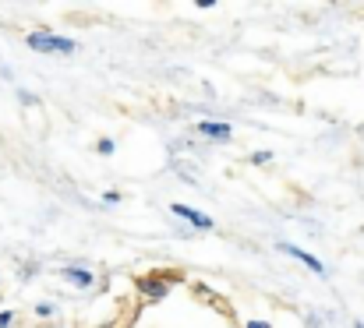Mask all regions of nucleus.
<instances>
[{"instance_id": "nucleus-1", "label": "nucleus", "mask_w": 364, "mask_h": 328, "mask_svg": "<svg viewBox=\"0 0 364 328\" xmlns=\"http://www.w3.org/2000/svg\"><path fill=\"white\" fill-rule=\"evenodd\" d=\"M36 53H60V57H71V53H78V46H75V39H68V35H57V32H28V39H25Z\"/></svg>"}, {"instance_id": "nucleus-2", "label": "nucleus", "mask_w": 364, "mask_h": 328, "mask_svg": "<svg viewBox=\"0 0 364 328\" xmlns=\"http://www.w3.org/2000/svg\"><path fill=\"white\" fill-rule=\"evenodd\" d=\"M170 283H173V272H149V275H134V290H138L149 304H159V300L170 293Z\"/></svg>"}, {"instance_id": "nucleus-3", "label": "nucleus", "mask_w": 364, "mask_h": 328, "mask_svg": "<svg viewBox=\"0 0 364 328\" xmlns=\"http://www.w3.org/2000/svg\"><path fill=\"white\" fill-rule=\"evenodd\" d=\"M170 212L177 219H184L188 226H195V229H213L216 222H213V216H205V212H198V209H191V205H184V202H177V205H170Z\"/></svg>"}, {"instance_id": "nucleus-4", "label": "nucleus", "mask_w": 364, "mask_h": 328, "mask_svg": "<svg viewBox=\"0 0 364 328\" xmlns=\"http://www.w3.org/2000/svg\"><path fill=\"white\" fill-rule=\"evenodd\" d=\"M279 251L287 254V258H294V261H301V265H308L315 275H322L326 272V265H322V258H315L311 251H301L297 244H279Z\"/></svg>"}, {"instance_id": "nucleus-5", "label": "nucleus", "mask_w": 364, "mask_h": 328, "mask_svg": "<svg viewBox=\"0 0 364 328\" xmlns=\"http://www.w3.org/2000/svg\"><path fill=\"white\" fill-rule=\"evenodd\" d=\"M60 275H64V283L75 286V290H92V286H96V275H92L89 268H82V265H71V268H64Z\"/></svg>"}, {"instance_id": "nucleus-6", "label": "nucleus", "mask_w": 364, "mask_h": 328, "mask_svg": "<svg viewBox=\"0 0 364 328\" xmlns=\"http://www.w3.org/2000/svg\"><path fill=\"white\" fill-rule=\"evenodd\" d=\"M198 131H202L205 138H216V141H230V134H234V127L223 124V120H202Z\"/></svg>"}, {"instance_id": "nucleus-7", "label": "nucleus", "mask_w": 364, "mask_h": 328, "mask_svg": "<svg viewBox=\"0 0 364 328\" xmlns=\"http://www.w3.org/2000/svg\"><path fill=\"white\" fill-rule=\"evenodd\" d=\"M114 148H117L114 138H100V141H96V152H100V155H114Z\"/></svg>"}, {"instance_id": "nucleus-8", "label": "nucleus", "mask_w": 364, "mask_h": 328, "mask_svg": "<svg viewBox=\"0 0 364 328\" xmlns=\"http://www.w3.org/2000/svg\"><path fill=\"white\" fill-rule=\"evenodd\" d=\"M251 163H255V166H265V163H272V152H265V148H258V152L251 155Z\"/></svg>"}, {"instance_id": "nucleus-9", "label": "nucleus", "mask_w": 364, "mask_h": 328, "mask_svg": "<svg viewBox=\"0 0 364 328\" xmlns=\"http://www.w3.org/2000/svg\"><path fill=\"white\" fill-rule=\"evenodd\" d=\"M36 315H39V318H53V304H50V300L36 304Z\"/></svg>"}, {"instance_id": "nucleus-10", "label": "nucleus", "mask_w": 364, "mask_h": 328, "mask_svg": "<svg viewBox=\"0 0 364 328\" xmlns=\"http://www.w3.org/2000/svg\"><path fill=\"white\" fill-rule=\"evenodd\" d=\"M14 325V311H0V328H11Z\"/></svg>"}, {"instance_id": "nucleus-11", "label": "nucleus", "mask_w": 364, "mask_h": 328, "mask_svg": "<svg viewBox=\"0 0 364 328\" xmlns=\"http://www.w3.org/2000/svg\"><path fill=\"white\" fill-rule=\"evenodd\" d=\"M103 202H107V205H117V202H121V191H107Z\"/></svg>"}, {"instance_id": "nucleus-12", "label": "nucleus", "mask_w": 364, "mask_h": 328, "mask_svg": "<svg viewBox=\"0 0 364 328\" xmlns=\"http://www.w3.org/2000/svg\"><path fill=\"white\" fill-rule=\"evenodd\" d=\"M244 328H272L269 322H262V318H255V322H244Z\"/></svg>"}, {"instance_id": "nucleus-13", "label": "nucleus", "mask_w": 364, "mask_h": 328, "mask_svg": "<svg viewBox=\"0 0 364 328\" xmlns=\"http://www.w3.org/2000/svg\"><path fill=\"white\" fill-rule=\"evenodd\" d=\"M354 328H364V322H354Z\"/></svg>"}]
</instances>
